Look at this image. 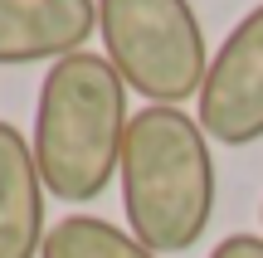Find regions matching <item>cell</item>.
<instances>
[{
	"label": "cell",
	"mask_w": 263,
	"mask_h": 258,
	"mask_svg": "<svg viewBox=\"0 0 263 258\" xmlns=\"http://www.w3.org/2000/svg\"><path fill=\"white\" fill-rule=\"evenodd\" d=\"M127 83L107 54H68L39 83L34 103V161L54 200L88 205L122 171L127 146Z\"/></svg>",
	"instance_id": "1"
},
{
	"label": "cell",
	"mask_w": 263,
	"mask_h": 258,
	"mask_svg": "<svg viewBox=\"0 0 263 258\" xmlns=\"http://www.w3.org/2000/svg\"><path fill=\"white\" fill-rule=\"evenodd\" d=\"M122 210L132 239L151 253H185L215 214L210 136L185 107H141L122 146Z\"/></svg>",
	"instance_id": "2"
},
{
	"label": "cell",
	"mask_w": 263,
	"mask_h": 258,
	"mask_svg": "<svg viewBox=\"0 0 263 258\" xmlns=\"http://www.w3.org/2000/svg\"><path fill=\"white\" fill-rule=\"evenodd\" d=\"M98 34L107 64L132 93L146 97V107L200 97L210 54L190 0H98Z\"/></svg>",
	"instance_id": "3"
},
{
	"label": "cell",
	"mask_w": 263,
	"mask_h": 258,
	"mask_svg": "<svg viewBox=\"0 0 263 258\" xmlns=\"http://www.w3.org/2000/svg\"><path fill=\"white\" fill-rule=\"evenodd\" d=\"M195 122L219 146L263 142V5H254L210 58Z\"/></svg>",
	"instance_id": "4"
},
{
	"label": "cell",
	"mask_w": 263,
	"mask_h": 258,
	"mask_svg": "<svg viewBox=\"0 0 263 258\" xmlns=\"http://www.w3.org/2000/svg\"><path fill=\"white\" fill-rule=\"evenodd\" d=\"M98 29V0H0V64L83 54Z\"/></svg>",
	"instance_id": "5"
},
{
	"label": "cell",
	"mask_w": 263,
	"mask_h": 258,
	"mask_svg": "<svg viewBox=\"0 0 263 258\" xmlns=\"http://www.w3.org/2000/svg\"><path fill=\"white\" fill-rule=\"evenodd\" d=\"M44 175L15 122H0V258H39L44 249Z\"/></svg>",
	"instance_id": "6"
},
{
	"label": "cell",
	"mask_w": 263,
	"mask_h": 258,
	"mask_svg": "<svg viewBox=\"0 0 263 258\" xmlns=\"http://www.w3.org/2000/svg\"><path fill=\"white\" fill-rule=\"evenodd\" d=\"M39 258H161V253H151L141 239H132V229H117L98 214H64L44 234Z\"/></svg>",
	"instance_id": "7"
},
{
	"label": "cell",
	"mask_w": 263,
	"mask_h": 258,
	"mask_svg": "<svg viewBox=\"0 0 263 258\" xmlns=\"http://www.w3.org/2000/svg\"><path fill=\"white\" fill-rule=\"evenodd\" d=\"M210 258H263V234H229L210 249Z\"/></svg>",
	"instance_id": "8"
},
{
	"label": "cell",
	"mask_w": 263,
	"mask_h": 258,
	"mask_svg": "<svg viewBox=\"0 0 263 258\" xmlns=\"http://www.w3.org/2000/svg\"><path fill=\"white\" fill-rule=\"evenodd\" d=\"M258 220H263V205H258Z\"/></svg>",
	"instance_id": "9"
}]
</instances>
